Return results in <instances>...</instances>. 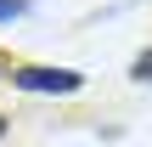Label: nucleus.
Segmentation results:
<instances>
[{"mask_svg":"<svg viewBox=\"0 0 152 147\" xmlns=\"http://www.w3.org/2000/svg\"><path fill=\"white\" fill-rule=\"evenodd\" d=\"M6 79L17 91H28V96H73V91H85L79 68H11Z\"/></svg>","mask_w":152,"mask_h":147,"instance_id":"obj_1","label":"nucleus"},{"mask_svg":"<svg viewBox=\"0 0 152 147\" xmlns=\"http://www.w3.org/2000/svg\"><path fill=\"white\" fill-rule=\"evenodd\" d=\"M130 79L152 85V45H147V51H135V62H130Z\"/></svg>","mask_w":152,"mask_h":147,"instance_id":"obj_2","label":"nucleus"},{"mask_svg":"<svg viewBox=\"0 0 152 147\" xmlns=\"http://www.w3.org/2000/svg\"><path fill=\"white\" fill-rule=\"evenodd\" d=\"M17 17H28V0H0V23H17Z\"/></svg>","mask_w":152,"mask_h":147,"instance_id":"obj_3","label":"nucleus"},{"mask_svg":"<svg viewBox=\"0 0 152 147\" xmlns=\"http://www.w3.org/2000/svg\"><path fill=\"white\" fill-rule=\"evenodd\" d=\"M6 130H11V119H6V113H0V142H6Z\"/></svg>","mask_w":152,"mask_h":147,"instance_id":"obj_4","label":"nucleus"}]
</instances>
